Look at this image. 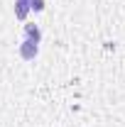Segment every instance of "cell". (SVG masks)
I'll list each match as a JSON object with an SVG mask.
<instances>
[{
  "mask_svg": "<svg viewBox=\"0 0 125 127\" xmlns=\"http://www.w3.org/2000/svg\"><path fill=\"white\" fill-rule=\"evenodd\" d=\"M37 51H39L37 44L30 42V39H25V42L20 44V56H22V59H34V56H37Z\"/></svg>",
  "mask_w": 125,
  "mask_h": 127,
  "instance_id": "obj_1",
  "label": "cell"
},
{
  "mask_svg": "<svg viewBox=\"0 0 125 127\" xmlns=\"http://www.w3.org/2000/svg\"><path fill=\"white\" fill-rule=\"evenodd\" d=\"M25 34H27V39L34 42V44H39V39H42V32H39L37 25H27V27H25Z\"/></svg>",
  "mask_w": 125,
  "mask_h": 127,
  "instance_id": "obj_2",
  "label": "cell"
},
{
  "mask_svg": "<svg viewBox=\"0 0 125 127\" xmlns=\"http://www.w3.org/2000/svg\"><path fill=\"white\" fill-rule=\"evenodd\" d=\"M27 12H30V2H27V0H17L15 2V15L20 17V20H25Z\"/></svg>",
  "mask_w": 125,
  "mask_h": 127,
  "instance_id": "obj_3",
  "label": "cell"
},
{
  "mask_svg": "<svg viewBox=\"0 0 125 127\" xmlns=\"http://www.w3.org/2000/svg\"><path fill=\"white\" fill-rule=\"evenodd\" d=\"M30 10H44V0H30Z\"/></svg>",
  "mask_w": 125,
  "mask_h": 127,
  "instance_id": "obj_4",
  "label": "cell"
},
{
  "mask_svg": "<svg viewBox=\"0 0 125 127\" xmlns=\"http://www.w3.org/2000/svg\"><path fill=\"white\" fill-rule=\"evenodd\" d=\"M27 2H30V0H27Z\"/></svg>",
  "mask_w": 125,
  "mask_h": 127,
  "instance_id": "obj_5",
  "label": "cell"
}]
</instances>
